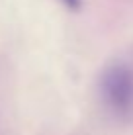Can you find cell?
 Listing matches in <instances>:
<instances>
[{
  "label": "cell",
  "instance_id": "obj_1",
  "mask_svg": "<svg viewBox=\"0 0 133 135\" xmlns=\"http://www.w3.org/2000/svg\"><path fill=\"white\" fill-rule=\"evenodd\" d=\"M102 96L112 110L125 112L133 104V74L123 65H114L104 73Z\"/></svg>",
  "mask_w": 133,
  "mask_h": 135
},
{
  "label": "cell",
  "instance_id": "obj_2",
  "mask_svg": "<svg viewBox=\"0 0 133 135\" xmlns=\"http://www.w3.org/2000/svg\"><path fill=\"white\" fill-rule=\"evenodd\" d=\"M63 2H65L67 6H71V8H76L80 4V0H63Z\"/></svg>",
  "mask_w": 133,
  "mask_h": 135
}]
</instances>
